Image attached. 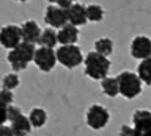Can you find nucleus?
<instances>
[{
	"label": "nucleus",
	"mask_w": 151,
	"mask_h": 136,
	"mask_svg": "<svg viewBox=\"0 0 151 136\" xmlns=\"http://www.w3.org/2000/svg\"><path fill=\"white\" fill-rule=\"evenodd\" d=\"M36 51L34 43L21 41L14 48L8 53L7 60L14 72L24 71L30 62H33V55Z\"/></svg>",
	"instance_id": "nucleus-1"
},
{
	"label": "nucleus",
	"mask_w": 151,
	"mask_h": 136,
	"mask_svg": "<svg viewBox=\"0 0 151 136\" xmlns=\"http://www.w3.org/2000/svg\"><path fill=\"white\" fill-rule=\"evenodd\" d=\"M83 60L86 66L84 72L92 80H103L105 76H108L110 69V60L108 56H104L96 51H91Z\"/></svg>",
	"instance_id": "nucleus-2"
},
{
	"label": "nucleus",
	"mask_w": 151,
	"mask_h": 136,
	"mask_svg": "<svg viewBox=\"0 0 151 136\" xmlns=\"http://www.w3.org/2000/svg\"><path fill=\"white\" fill-rule=\"evenodd\" d=\"M118 89L120 94H122L127 100L138 97L142 92V81L137 73H133L130 71H124L118 73L117 76Z\"/></svg>",
	"instance_id": "nucleus-3"
},
{
	"label": "nucleus",
	"mask_w": 151,
	"mask_h": 136,
	"mask_svg": "<svg viewBox=\"0 0 151 136\" xmlns=\"http://www.w3.org/2000/svg\"><path fill=\"white\" fill-rule=\"evenodd\" d=\"M55 56H57V62H59L63 67L72 69L80 63H83V54L79 46L74 45H62L57 51H55Z\"/></svg>",
	"instance_id": "nucleus-4"
},
{
	"label": "nucleus",
	"mask_w": 151,
	"mask_h": 136,
	"mask_svg": "<svg viewBox=\"0 0 151 136\" xmlns=\"http://www.w3.org/2000/svg\"><path fill=\"white\" fill-rule=\"evenodd\" d=\"M110 114L104 106L101 105H92L91 108L87 110L86 120L87 124L92 130H101L108 124Z\"/></svg>",
	"instance_id": "nucleus-5"
},
{
	"label": "nucleus",
	"mask_w": 151,
	"mask_h": 136,
	"mask_svg": "<svg viewBox=\"0 0 151 136\" xmlns=\"http://www.w3.org/2000/svg\"><path fill=\"white\" fill-rule=\"evenodd\" d=\"M33 62L42 72H50L57 64V56H55L54 48L45 47V46L36 48L33 55Z\"/></svg>",
	"instance_id": "nucleus-6"
},
{
	"label": "nucleus",
	"mask_w": 151,
	"mask_h": 136,
	"mask_svg": "<svg viewBox=\"0 0 151 136\" xmlns=\"http://www.w3.org/2000/svg\"><path fill=\"white\" fill-rule=\"evenodd\" d=\"M21 41L22 38H21V29H20V26L13 24H8L0 29V45L4 48L12 50Z\"/></svg>",
	"instance_id": "nucleus-7"
},
{
	"label": "nucleus",
	"mask_w": 151,
	"mask_h": 136,
	"mask_svg": "<svg viewBox=\"0 0 151 136\" xmlns=\"http://www.w3.org/2000/svg\"><path fill=\"white\" fill-rule=\"evenodd\" d=\"M45 22L53 29H60L63 25L67 24V14L66 9L58 7L57 4H51L46 8L45 16H43Z\"/></svg>",
	"instance_id": "nucleus-8"
},
{
	"label": "nucleus",
	"mask_w": 151,
	"mask_h": 136,
	"mask_svg": "<svg viewBox=\"0 0 151 136\" xmlns=\"http://www.w3.org/2000/svg\"><path fill=\"white\" fill-rule=\"evenodd\" d=\"M130 54L141 60L151 56V39L146 36H137L130 43Z\"/></svg>",
	"instance_id": "nucleus-9"
},
{
	"label": "nucleus",
	"mask_w": 151,
	"mask_h": 136,
	"mask_svg": "<svg viewBox=\"0 0 151 136\" xmlns=\"http://www.w3.org/2000/svg\"><path fill=\"white\" fill-rule=\"evenodd\" d=\"M66 14H67L68 24L75 25V26H83L87 24V13L86 7L80 3H72L68 8H66Z\"/></svg>",
	"instance_id": "nucleus-10"
},
{
	"label": "nucleus",
	"mask_w": 151,
	"mask_h": 136,
	"mask_svg": "<svg viewBox=\"0 0 151 136\" xmlns=\"http://www.w3.org/2000/svg\"><path fill=\"white\" fill-rule=\"evenodd\" d=\"M133 128L135 132L142 136L145 132L151 130V111L150 110L139 109L133 114Z\"/></svg>",
	"instance_id": "nucleus-11"
},
{
	"label": "nucleus",
	"mask_w": 151,
	"mask_h": 136,
	"mask_svg": "<svg viewBox=\"0 0 151 136\" xmlns=\"http://www.w3.org/2000/svg\"><path fill=\"white\" fill-rule=\"evenodd\" d=\"M79 39V29L75 25L66 24L57 33V41L60 45H74Z\"/></svg>",
	"instance_id": "nucleus-12"
},
{
	"label": "nucleus",
	"mask_w": 151,
	"mask_h": 136,
	"mask_svg": "<svg viewBox=\"0 0 151 136\" xmlns=\"http://www.w3.org/2000/svg\"><path fill=\"white\" fill-rule=\"evenodd\" d=\"M21 29V38L24 42L29 43H37L41 34V29H40L38 24L34 20H28L20 26Z\"/></svg>",
	"instance_id": "nucleus-13"
},
{
	"label": "nucleus",
	"mask_w": 151,
	"mask_h": 136,
	"mask_svg": "<svg viewBox=\"0 0 151 136\" xmlns=\"http://www.w3.org/2000/svg\"><path fill=\"white\" fill-rule=\"evenodd\" d=\"M11 130L13 132V136H28L32 132V123L27 115L21 114L11 122Z\"/></svg>",
	"instance_id": "nucleus-14"
},
{
	"label": "nucleus",
	"mask_w": 151,
	"mask_h": 136,
	"mask_svg": "<svg viewBox=\"0 0 151 136\" xmlns=\"http://www.w3.org/2000/svg\"><path fill=\"white\" fill-rule=\"evenodd\" d=\"M28 118L32 123V127L40 128V127L45 126V123L47 122V113H46L42 108H34V109L30 110Z\"/></svg>",
	"instance_id": "nucleus-15"
},
{
	"label": "nucleus",
	"mask_w": 151,
	"mask_h": 136,
	"mask_svg": "<svg viewBox=\"0 0 151 136\" xmlns=\"http://www.w3.org/2000/svg\"><path fill=\"white\" fill-rule=\"evenodd\" d=\"M137 75L142 83H145L146 85H151V56L142 59L137 68Z\"/></svg>",
	"instance_id": "nucleus-16"
},
{
	"label": "nucleus",
	"mask_w": 151,
	"mask_h": 136,
	"mask_svg": "<svg viewBox=\"0 0 151 136\" xmlns=\"http://www.w3.org/2000/svg\"><path fill=\"white\" fill-rule=\"evenodd\" d=\"M37 43L41 46H45V47L54 48L55 45L58 43L57 31H55L53 28H46L45 30H41V34H40V38H38V42Z\"/></svg>",
	"instance_id": "nucleus-17"
},
{
	"label": "nucleus",
	"mask_w": 151,
	"mask_h": 136,
	"mask_svg": "<svg viewBox=\"0 0 151 136\" xmlns=\"http://www.w3.org/2000/svg\"><path fill=\"white\" fill-rule=\"evenodd\" d=\"M101 88H103V92L108 95V97H117V95L120 94L117 77L105 76L101 80Z\"/></svg>",
	"instance_id": "nucleus-18"
},
{
	"label": "nucleus",
	"mask_w": 151,
	"mask_h": 136,
	"mask_svg": "<svg viewBox=\"0 0 151 136\" xmlns=\"http://www.w3.org/2000/svg\"><path fill=\"white\" fill-rule=\"evenodd\" d=\"M113 41L110 38H99L96 42H95V51L104 56H109L110 54L113 53Z\"/></svg>",
	"instance_id": "nucleus-19"
},
{
	"label": "nucleus",
	"mask_w": 151,
	"mask_h": 136,
	"mask_svg": "<svg viewBox=\"0 0 151 136\" xmlns=\"http://www.w3.org/2000/svg\"><path fill=\"white\" fill-rule=\"evenodd\" d=\"M87 20L92 22H99L104 19V9L99 4H89L86 7Z\"/></svg>",
	"instance_id": "nucleus-20"
},
{
	"label": "nucleus",
	"mask_w": 151,
	"mask_h": 136,
	"mask_svg": "<svg viewBox=\"0 0 151 136\" xmlns=\"http://www.w3.org/2000/svg\"><path fill=\"white\" fill-rule=\"evenodd\" d=\"M20 85V77L17 73H7L1 80V86L4 89L13 90Z\"/></svg>",
	"instance_id": "nucleus-21"
},
{
	"label": "nucleus",
	"mask_w": 151,
	"mask_h": 136,
	"mask_svg": "<svg viewBox=\"0 0 151 136\" xmlns=\"http://www.w3.org/2000/svg\"><path fill=\"white\" fill-rule=\"evenodd\" d=\"M13 100H14V97H13L12 90L1 88V90H0V103L8 106L11 103H13Z\"/></svg>",
	"instance_id": "nucleus-22"
},
{
	"label": "nucleus",
	"mask_w": 151,
	"mask_h": 136,
	"mask_svg": "<svg viewBox=\"0 0 151 136\" xmlns=\"http://www.w3.org/2000/svg\"><path fill=\"white\" fill-rule=\"evenodd\" d=\"M21 114H22V111L19 106L12 105V103L7 106V120H9V122H12L13 119H16V118L20 117Z\"/></svg>",
	"instance_id": "nucleus-23"
},
{
	"label": "nucleus",
	"mask_w": 151,
	"mask_h": 136,
	"mask_svg": "<svg viewBox=\"0 0 151 136\" xmlns=\"http://www.w3.org/2000/svg\"><path fill=\"white\" fill-rule=\"evenodd\" d=\"M120 136H139L137 132H135L134 128H132L127 124H122L120 128Z\"/></svg>",
	"instance_id": "nucleus-24"
},
{
	"label": "nucleus",
	"mask_w": 151,
	"mask_h": 136,
	"mask_svg": "<svg viewBox=\"0 0 151 136\" xmlns=\"http://www.w3.org/2000/svg\"><path fill=\"white\" fill-rule=\"evenodd\" d=\"M7 122V106L0 103V124Z\"/></svg>",
	"instance_id": "nucleus-25"
},
{
	"label": "nucleus",
	"mask_w": 151,
	"mask_h": 136,
	"mask_svg": "<svg viewBox=\"0 0 151 136\" xmlns=\"http://www.w3.org/2000/svg\"><path fill=\"white\" fill-rule=\"evenodd\" d=\"M0 136H13V132L11 130V127L0 124Z\"/></svg>",
	"instance_id": "nucleus-26"
},
{
	"label": "nucleus",
	"mask_w": 151,
	"mask_h": 136,
	"mask_svg": "<svg viewBox=\"0 0 151 136\" xmlns=\"http://www.w3.org/2000/svg\"><path fill=\"white\" fill-rule=\"evenodd\" d=\"M72 3H75V0H57V3H55V4H57L58 7L66 9V8H68L70 5L72 4Z\"/></svg>",
	"instance_id": "nucleus-27"
},
{
	"label": "nucleus",
	"mask_w": 151,
	"mask_h": 136,
	"mask_svg": "<svg viewBox=\"0 0 151 136\" xmlns=\"http://www.w3.org/2000/svg\"><path fill=\"white\" fill-rule=\"evenodd\" d=\"M142 136H151V130H149L147 132H145V134L142 135Z\"/></svg>",
	"instance_id": "nucleus-28"
},
{
	"label": "nucleus",
	"mask_w": 151,
	"mask_h": 136,
	"mask_svg": "<svg viewBox=\"0 0 151 136\" xmlns=\"http://www.w3.org/2000/svg\"><path fill=\"white\" fill-rule=\"evenodd\" d=\"M16 1H20V3H25V1H28V0H16Z\"/></svg>",
	"instance_id": "nucleus-29"
}]
</instances>
